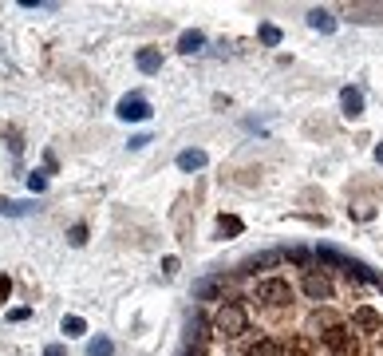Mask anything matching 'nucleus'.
<instances>
[{"label":"nucleus","instance_id":"nucleus-1","mask_svg":"<svg viewBox=\"0 0 383 356\" xmlns=\"http://www.w3.org/2000/svg\"><path fill=\"white\" fill-rule=\"evenodd\" d=\"M225 293H229V274H213V277H202L198 285H194V297L198 301H206V305H218Z\"/></svg>","mask_w":383,"mask_h":356},{"label":"nucleus","instance_id":"nucleus-2","mask_svg":"<svg viewBox=\"0 0 383 356\" xmlns=\"http://www.w3.org/2000/svg\"><path fill=\"white\" fill-rule=\"evenodd\" d=\"M119 119L123 123H143V119H150V103L143 96H123L119 99Z\"/></svg>","mask_w":383,"mask_h":356},{"label":"nucleus","instance_id":"nucleus-3","mask_svg":"<svg viewBox=\"0 0 383 356\" xmlns=\"http://www.w3.org/2000/svg\"><path fill=\"white\" fill-rule=\"evenodd\" d=\"M340 107H344L348 119H356V115L364 111V96H360L356 87H344V91H340Z\"/></svg>","mask_w":383,"mask_h":356},{"label":"nucleus","instance_id":"nucleus-4","mask_svg":"<svg viewBox=\"0 0 383 356\" xmlns=\"http://www.w3.org/2000/svg\"><path fill=\"white\" fill-rule=\"evenodd\" d=\"M198 48H206V36L198 32V28H186V32L178 36V52H186V56H194Z\"/></svg>","mask_w":383,"mask_h":356},{"label":"nucleus","instance_id":"nucleus-5","mask_svg":"<svg viewBox=\"0 0 383 356\" xmlns=\"http://www.w3.org/2000/svg\"><path fill=\"white\" fill-rule=\"evenodd\" d=\"M308 24H312L316 32H336V16L328 8H312V12H308Z\"/></svg>","mask_w":383,"mask_h":356},{"label":"nucleus","instance_id":"nucleus-6","mask_svg":"<svg viewBox=\"0 0 383 356\" xmlns=\"http://www.w3.org/2000/svg\"><path fill=\"white\" fill-rule=\"evenodd\" d=\"M159 67H162V52H154V48H143V52H139V71L154 76Z\"/></svg>","mask_w":383,"mask_h":356},{"label":"nucleus","instance_id":"nucleus-7","mask_svg":"<svg viewBox=\"0 0 383 356\" xmlns=\"http://www.w3.org/2000/svg\"><path fill=\"white\" fill-rule=\"evenodd\" d=\"M178 166H182V170H202V166H206V151H182V155H178Z\"/></svg>","mask_w":383,"mask_h":356},{"label":"nucleus","instance_id":"nucleus-8","mask_svg":"<svg viewBox=\"0 0 383 356\" xmlns=\"http://www.w3.org/2000/svg\"><path fill=\"white\" fill-rule=\"evenodd\" d=\"M351 20H383V4H356Z\"/></svg>","mask_w":383,"mask_h":356},{"label":"nucleus","instance_id":"nucleus-9","mask_svg":"<svg viewBox=\"0 0 383 356\" xmlns=\"http://www.w3.org/2000/svg\"><path fill=\"white\" fill-rule=\"evenodd\" d=\"M87 356H115V344L107 337H91L87 340Z\"/></svg>","mask_w":383,"mask_h":356},{"label":"nucleus","instance_id":"nucleus-10","mask_svg":"<svg viewBox=\"0 0 383 356\" xmlns=\"http://www.w3.org/2000/svg\"><path fill=\"white\" fill-rule=\"evenodd\" d=\"M285 36H281V28L277 24H261V44H269V48H277Z\"/></svg>","mask_w":383,"mask_h":356},{"label":"nucleus","instance_id":"nucleus-11","mask_svg":"<svg viewBox=\"0 0 383 356\" xmlns=\"http://www.w3.org/2000/svg\"><path fill=\"white\" fill-rule=\"evenodd\" d=\"M32 206L28 202H8V198H0V214H8V218H20V214H28Z\"/></svg>","mask_w":383,"mask_h":356},{"label":"nucleus","instance_id":"nucleus-12","mask_svg":"<svg viewBox=\"0 0 383 356\" xmlns=\"http://www.w3.org/2000/svg\"><path fill=\"white\" fill-rule=\"evenodd\" d=\"M64 333L67 337H83V333H87V321H83V317H64Z\"/></svg>","mask_w":383,"mask_h":356},{"label":"nucleus","instance_id":"nucleus-13","mask_svg":"<svg viewBox=\"0 0 383 356\" xmlns=\"http://www.w3.org/2000/svg\"><path fill=\"white\" fill-rule=\"evenodd\" d=\"M218 230H222V234H237L241 222H237V218H218Z\"/></svg>","mask_w":383,"mask_h":356},{"label":"nucleus","instance_id":"nucleus-14","mask_svg":"<svg viewBox=\"0 0 383 356\" xmlns=\"http://www.w3.org/2000/svg\"><path fill=\"white\" fill-rule=\"evenodd\" d=\"M28 186H32V190H44V186H48V175H44V170H36V175L28 178Z\"/></svg>","mask_w":383,"mask_h":356},{"label":"nucleus","instance_id":"nucleus-15","mask_svg":"<svg viewBox=\"0 0 383 356\" xmlns=\"http://www.w3.org/2000/svg\"><path fill=\"white\" fill-rule=\"evenodd\" d=\"M12 297V281H8V274H0V301H8Z\"/></svg>","mask_w":383,"mask_h":356},{"label":"nucleus","instance_id":"nucleus-16","mask_svg":"<svg viewBox=\"0 0 383 356\" xmlns=\"http://www.w3.org/2000/svg\"><path fill=\"white\" fill-rule=\"evenodd\" d=\"M87 242V226H76L71 230V245H83Z\"/></svg>","mask_w":383,"mask_h":356},{"label":"nucleus","instance_id":"nucleus-17","mask_svg":"<svg viewBox=\"0 0 383 356\" xmlns=\"http://www.w3.org/2000/svg\"><path fill=\"white\" fill-rule=\"evenodd\" d=\"M162 274L174 277V274H178V258H166V261H162Z\"/></svg>","mask_w":383,"mask_h":356},{"label":"nucleus","instance_id":"nucleus-18","mask_svg":"<svg viewBox=\"0 0 383 356\" xmlns=\"http://www.w3.org/2000/svg\"><path fill=\"white\" fill-rule=\"evenodd\" d=\"M28 317H32L28 309H12V313H8V321H28Z\"/></svg>","mask_w":383,"mask_h":356},{"label":"nucleus","instance_id":"nucleus-19","mask_svg":"<svg viewBox=\"0 0 383 356\" xmlns=\"http://www.w3.org/2000/svg\"><path fill=\"white\" fill-rule=\"evenodd\" d=\"M44 356H67V348H64V344H48V348H44Z\"/></svg>","mask_w":383,"mask_h":356},{"label":"nucleus","instance_id":"nucleus-20","mask_svg":"<svg viewBox=\"0 0 383 356\" xmlns=\"http://www.w3.org/2000/svg\"><path fill=\"white\" fill-rule=\"evenodd\" d=\"M150 143V135H135V139H130V151H139V146H146Z\"/></svg>","mask_w":383,"mask_h":356},{"label":"nucleus","instance_id":"nucleus-21","mask_svg":"<svg viewBox=\"0 0 383 356\" xmlns=\"http://www.w3.org/2000/svg\"><path fill=\"white\" fill-rule=\"evenodd\" d=\"M178 356H206V353H202V348H194V344H182V353H178Z\"/></svg>","mask_w":383,"mask_h":356},{"label":"nucleus","instance_id":"nucleus-22","mask_svg":"<svg viewBox=\"0 0 383 356\" xmlns=\"http://www.w3.org/2000/svg\"><path fill=\"white\" fill-rule=\"evenodd\" d=\"M375 159H380V162H383V143H380V146H375Z\"/></svg>","mask_w":383,"mask_h":356}]
</instances>
